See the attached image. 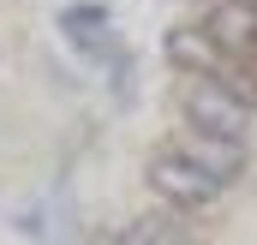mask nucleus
<instances>
[{
	"mask_svg": "<svg viewBox=\"0 0 257 245\" xmlns=\"http://www.w3.org/2000/svg\"><path fill=\"white\" fill-rule=\"evenodd\" d=\"M180 108H186V126L215 132V138H245V126H251V102L215 72H186L180 78Z\"/></svg>",
	"mask_w": 257,
	"mask_h": 245,
	"instance_id": "1",
	"label": "nucleus"
},
{
	"mask_svg": "<svg viewBox=\"0 0 257 245\" xmlns=\"http://www.w3.org/2000/svg\"><path fill=\"white\" fill-rule=\"evenodd\" d=\"M144 174H150V191H156L162 203H174V209H203V203L221 191V180H209V174L197 168V162L186 156V150H180V144L156 150Z\"/></svg>",
	"mask_w": 257,
	"mask_h": 245,
	"instance_id": "2",
	"label": "nucleus"
},
{
	"mask_svg": "<svg viewBox=\"0 0 257 245\" xmlns=\"http://www.w3.org/2000/svg\"><path fill=\"white\" fill-rule=\"evenodd\" d=\"M203 30H209V42H215L221 60H245L257 48V0H215L209 18H203Z\"/></svg>",
	"mask_w": 257,
	"mask_h": 245,
	"instance_id": "3",
	"label": "nucleus"
},
{
	"mask_svg": "<svg viewBox=\"0 0 257 245\" xmlns=\"http://www.w3.org/2000/svg\"><path fill=\"white\" fill-rule=\"evenodd\" d=\"M180 150L192 156L209 180H221V185H233L239 174H245V150H239V138H215V132L186 126V132H180Z\"/></svg>",
	"mask_w": 257,
	"mask_h": 245,
	"instance_id": "4",
	"label": "nucleus"
},
{
	"mask_svg": "<svg viewBox=\"0 0 257 245\" xmlns=\"http://www.w3.org/2000/svg\"><path fill=\"white\" fill-rule=\"evenodd\" d=\"M60 30H66V42H78L84 54H102V42H108V6L72 0V6L60 12Z\"/></svg>",
	"mask_w": 257,
	"mask_h": 245,
	"instance_id": "5",
	"label": "nucleus"
},
{
	"mask_svg": "<svg viewBox=\"0 0 257 245\" xmlns=\"http://www.w3.org/2000/svg\"><path fill=\"white\" fill-rule=\"evenodd\" d=\"M215 60V42H209V30H197V24H174L168 30V66H180V72H197V66Z\"/></svg>",
	"mask_w": 257,
	"mask_h": 245,
	"instance_id": "6",
	"label": "nucleus"
},
{
	"mask_svg": "<svg viewBox=\"0 0 257 245\" xmlns=\"http://www.w3.org/2000/svg\"><path fill=\"white\" fill-rule=\"evenodd\" d=\"M120 245H186V233L174 227V215L156 209V215H138L126 233H120Z\"/></svg>",
	"mask_w": 257,
	"mask_h": 245,
	"instance_id": "7",
	"label": "nucleus"
}]
</instances>
